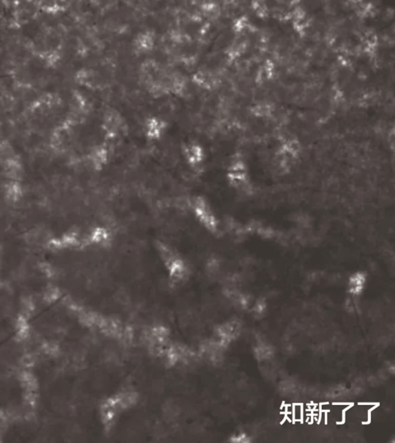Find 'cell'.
Masks as SVG:
<instances>
[{
    "instance_id": "obj_1",
    "label": "cell",
    "mask_w": 395,
    "mask_h": 443,
    "mask_svg": "<svg viewBox=\"0 0 395 443\" xmlns=\"http://www.w3.org/2000/svg\"><path fill=\"white\" fill-rule=\"evenodd\" d=\"M20 353L0 350V420L21 411L29 392L21 375Z\"/></svg>"
},
{
    "instance_id": "obj_2",
    "label": "cell",
    "mask_w": 395,
    "mask_h": 443,
    "mask_svg": "<svg viewBox=\"0 0 395 443\" xmlns=\"http://www.w3.org/2000/svg\"><path fill=\"white\" fill-rule=\"evenodd\" d=\"M25 309L22 300L0 285V349L20 345L19 328Z\"/></svg>"
},
{
    "instance_id": "obj_3",
    "label": "cell",
    "mask_w": 395,
    "mask_h": 443,
    "mask_svg": "<svg viewBox=\"0 0 395 443\" xmlns=\"http://www.w3.org/2000/svg\"><path fill=\"white\" fill-rule=\"evenodd\" d=\"M169 123L167 120L156 116L150 115L143 122L142 131L144 136L151 142H158L167 134Z\"/></svg>"
}]
</instances>
